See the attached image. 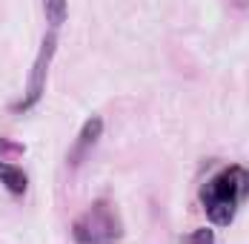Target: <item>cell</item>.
<instances>
[{
	"mask_svg": "<svg viewBox=\"0 0 249 244\" xmlns=\"http://www.w3.org/2000/svg\"><path fill=\"white\" fill-rule=\"evenodd\" d=\"M249 195V170L241 164L224 167L200 187V204L215 227H229L241 201Z\"/></svg>",
	"mask_w": 249,
	"mask_h": 244,
	"instance_id": "6da1fadb",
	"label": "cell"
},
{
	"mask_svg": "<svg viewBox=\"0 0 249 244\" xmlns=\"http://www.w3.org/2000/svg\"><path fill=\"white\" fill-rule=\"evenodd\" d=\"M72 236L80 244H98V242H121L124 239V224L109 198H98L80 219L72 224Z\"/></svg>",
	"mask_w": 249,
	"mask_h": 244,
	"instance_id": "7a4b0ae2",
	"label": "cell"
},
{
	"mask_svg": "<svg viewBox=\"0 0 249 244\" xmlns=\"http://www.w3.org/2000/svg\"><path fill=\"white\" fill-rule=\"evenodd\" d=\"M57 41H60L57 29L49 26V29H46V35H43V41H40L37 55H35V63H32V69H29V81H26L23 98H20V101H15V103L9 106V112L20 115V112H29L32 106H37V103H40L43 89H46V75H49L52 58H54V52H57Z\"/></svg>",
	"mask_w": 249,
	"mask_h": 244,
	"instance_id": "3957f363",
	"label": "cell"
},
{
	"mask_svg": "<svg viewBox=\"0 0 249 244\" xmlns=\"http://www.w3.org/2000/svg\"><path fill=\"white\" fill-rule=\"evenodd\" d=\"M100 135H103V118H100V115L86 118V123L80 126L75 144L69 149V167H80V164L89 158V152H92V146L100 141Z\"/></svg>",
	"mask_w": 249,
	"mask_h": 244,
	"instance_id": "277c9868",
	"label": "cell"
},
{
	"mask_svg": "<svg viewBox=\"0 0 249 244\" xmlns=\"http://www.w3.org/2000/svg\"><path fill=\"white\" fill-rule=\"evenodd\" d=\"M0 184L6 187V193L15 195V198H23L26 190H29V175H26L18 164L0 158Z\"/></svg>",
	"mask_w": 249,
	"mask_h": 244,
	"instance_id": "5b68a950",
	"label": "cell"
},
{
	"mask_svg": "<svg viewBox=\"0 0 249 244\" xmlns=\"http://www.w3.org/2000/svg\"><path fill=\"white\" fill-rule=\"evenodd\" d=\"M43 3V15H46V20L49 26H57L66 20V0H40Z\"/></svg>",
	"mask_w": 249,
	"mask_h": 244,
	"instance_id": "8992f818",
	"label": "cell"
},
{
	"mask_svg": "<svg viewBox=\"0 0 249 244\" xmlns=\"http://www.w3.org/2000/svg\"><path fill=\"white\" fill-rule=\"evenodd\" d=\"M23 152H26V144L0 135V158H18V155H23Z\"/></svg>",
	"mask_w": 249,
	"mask_h": 244,
	"instance_id": "52a82bcc",
	"label": "cell"
},
{
	"mask_svg": "<svg viewBox=\"0 0 249 244\" xmlns=\"http://www.w3.org/2000/svg\"><path fill=\"white\" fill-rule=\"evenodd\" d=\"M180 242H203V244H212V242H215V233H212L209 227H203V230H195V233H186V236H180Z\"/></svg>",
	"mask_w": 249,
	"mask_h": 244,
	"instance_id": "ba28073f",
	"label": "cell"
}]
</instances>
